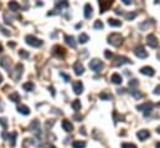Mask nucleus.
<instances>
[{"mask_svg":"<svg viewBox=\"0 0 160 148\" xmlns=\"http://www.w3.org/2000/svg\"><path fill=\"white\" fill-rule=\"evenodd\" d=\"M156 131H158V133H159V135H160V126L158 127V130H156Z\"/></svg>","mask_w":160,"mask_h":148,"instance_id":"nucleus-52","label":"nucleus"},{"mask_svg":"<svg viewBox=\"0 0 160 148\" xmlns=\"http://www.w3.org/2000/svg\"><path fill=\"white\" fill-rule=\"evenodd\" d=\"M3 108H4V106H3V103H1V101H0V110L3 111Z\"/></svg>","mask_w":160,"mask_h":148,"instance_id":"nucleus-49","label":"nucleus"},{"mask_svg":"<svg viewBox=\"0 0 160 148\" xmlns=\"http://www.w3.org/2000/svg\"><path fill=\"white\" fill-rule=\"evenodd\" d=\"M147 44H148L151 49L158 47L159 42H158V39H156V36H155L154 34H150V35H148V36H147Z\"/></svg>","mask_w":160,"mask_h":148,"instance_id":"nucleus-8","label":"nucleus"},{"mask_svg":"<svg viewBox=\"0 0 160 148\" xmlns=\"http://www.w3.org/2000/svg\"><path fill=\"white\" fill-rule=\"evenodd\" d=\"M72 147L73 148H85L86 147V143L83 141H75L72 143Z\"/></svg>","mask_w":160,"mask_h":148,"instance_id":"nucleus-27","label":"nucleus"},{"mask_svg":"<svg viewBox=\"0 0 160 148\" xmlns=\"http://www.w3.org/2000/svg\"><path fill=\"white\" fill-rule=\"evenodd\" d=\"M62 8H68V3L67 1H57L56 3V9H61Z\"/></svg>","mask_w":160,"mask_h":148,"instance_id":"nucleus-32","label":"nucleus"},{"mask_svg":"<svg viewBox=\"0 0 160 148\" xmlns=\"http://www.w3.org/2000/svg\"><path fill=\"white\" fill-rule=\"evenodd\" d=\"M153 25H154V21H153V20H147V21H144L143 24L139 25V27H140L142 30H148L149 27L153 26Z\"/></svg>","mask_w":160,"mask_h":148,"instance_id":"nucleus-20","label":"nucleus"},{"mask_svg":"<svg viewBox=\"0 0 160 148\" xmlns=\"http://www.w3.org/2000/svg\"><path fill=\"white\" fill-rule=\"evenodd\" d=\"M60 75H61L62 77H64V79H65V81H66V82H68L69 80H71V79H69V76H68V75H66V74H64V72H61Z\"/></svg>","mask_w":160,"mask_h":148,"instance_id":"nucleus-41","label":"nucleus"},{"mask_svg":"<svg viewBox=\"0 0 160 148\" xmlns=\"http://www.w3.org/2000/svg\"><path fill=\"white\" fill-rule=\"evenodd\" d=\"M134 54H135L137 57H139V59H145V57H148V52L145 51L144 46H142V45H139V46H137V47L134 49Z\"/></svg>","mask_w":160,"mask_h":148,"instance_id":"nucleus-6","label":"nucleus"},{"mask_svg":"<svg viewBox=\"0 0 160 148\" xmlns=\"http://www.w3.org/2000/svg\"><path fill=\"white\" fill-rule=\"evenodd\" d=\"M122 148H137V146L133 144V143H123Z\"/></svg>","mask_w":160,"mask_h":148,"instance_id":"nucleus-39","label":"nucleus"},{"mask_svg":"<svg viewBox=\"0 0 160 148\" xmlns=\"http://www.w3.org/2000/svg\"><path fill=\"white\" fill-rule=\"evenodd\" d=\"M129 87H137L138 85H139V82H138V80H135V79H133V80H130L129 81Z\"/></svg>","mask_w":160,"mask_h":148,"instance_id":"nucleus-36","label":"nucleus"},{"mask_svg":"<svg viewBox=\"0 0 160 148\" xmlns=\"http://www.w3.org/2000/svg\"><path fill=\"white\" fill-rule=\"evenodd\" d=\"M4 21H5V24H11L12 23V18L9 15L8 11L4 13Z\"/></svg>","mask_w":160,"mask_h":148,"instance_id":"nucleus-31","label":"nucleus"},{"mask_svg":"<svg viewBox=\"0 0 160 148\" xmlns=\"http://www.w3.org/2000/svg\"><path fill=\"white\" fill-rule=\"evenodd\" d=\"M72 108L76 111V112H78L81 110V101L80 100H75L72 102Z\"/></svg>","mask_w":160,"mask_h":148,"instance_id":"nucleus-29","label":"nucleus"},{"mask_svg":"<svg viewBox=\"0 0 160 148\" xmlns=\"http://www.w3.org/2000/svg\"><path fill=\"white\" fill-rule=\"evenodd\" d=\"M50 91H51V94H52V96H55V90H53V87H50Z\"/></svg>","mask_w":160,"mask_h":148,"instance_id":"nucleus-48","label":"nucleus"},{"mask_svg":"<svg viewBox=\"0 0 160 148\" xmlns=\"http://www.w3.org/2000/svg\"><path fill=\"white\" fill-rule=\"evenodd\" d=\"M122 1H123L124 4H126V5H130V4H132L130 0H122Z\"/></svg>","mask_w":160,"mask_h":148,"instance_id":"nucleus-45","label":"nucleus"},{"mask_svg":"<svg viewBox=\"0 0 160 148\" xmlns=\"http://www.w3.org/2000/svg\"><path fill=\"white\" fill-rule=\"evenodd\" d=\"M23 70H24V66L21 65V63H16V66H15V72H12V79L15 80V81H19L20 80V77H21L23 75Z\"/></svg>","mask_w":160,"mask_h":148,"instance_id":"nucleus-7","label":"nucleus"},{"mask_svg":"<svg viewBox=\"0 0 160 148\" xmlns=\"http://www.w3.org/2000/svg\"><path fill=\"white\" fill-rule=\"evenodd\" d=\"M154 94H155V95H160V85H159V86H156V87H155V90H154Z\"/></svg>","mask_w":160,"mask_h":148,"instance_id":"nucleus-43","label":"nucleus"},{"mask_svg":"<svg viewBox=\"0 0 160 148\" xmlns=\"http://www.w3.org/2000/svg\"><path fill=\"white\" fill-rule=\"evenodd\" d=\"M62 128H64L66 132H72L73 131V124L71 123V121H68V119H64V121H62Z\"/></svg>","mask_w":160,"mask_h":148,"instance_id":"nucleus-15","label":"nucleus"},{"mask_svg":"<svg viewBox=\"0 0 160 148\" xmlns=\"http://www.w3.org/2000/svg\"><path fill=\"white\" fill-rule=\"evenodd\" d=\"M78 40H80L81 44H86V42L89 40V36H88L87 34H81L80 38H78Z\"/></svg>","mask_w":160,"mask_h":148,"instance_id":"nucleus-30","label":"nucleus"},{"mask_svg":"<svg viewBox=\"0 0 160 148\" xmlns=\"http://www.w3.org/2000/svg\"><path fill=\"white\" fill-rule=\"evenodd\" d=\"M93 27H94V29H97V30L103 29V23H102V21H99V20H97L94 23V25H93Z\"/></svg>","mask_w":160,"mask_h":148,"instance_id":"nucleus-34","label":"nucleus"},{"mask_svg":"<svg viewBox=\"0 0 160 148\" xmlns=\"http://www.w3.org/2000/svg\"><path fill=\"white\" fill-rule=\"evenodd\" d=\"M25 41H26L27 45H30L32 47H39V46L42 45V41H41L40 39H37V38L32 36V35H27V36L25 38Z\"/></svg>","mask_w":160,"mask_h":148,"instance_id":"nucleus-2","label":"nucleus"},{"mask_svg":"<svg viewBox=\"0 0 160 148\" xmlns=\"http://www.w3.org/2000/svg\"><path fill=\"white\" fill-rule=\"evenodd\" d=\"M30 131L34 133L36 137H40L41 136V128H40V123L37 119H34L30 124Z\"/></svg>","mask_w":160,"mask_h":148,"instance_id":"nucleus-5","label":"nucleus"},{"mask_svg":"<svg viewBox=\"0 0 160 148\" xmlns=\"http://www.w3.org/2000/svg\"><path fill=\"white\" fill-rule=\"evenodd\" d=\"M108 24L110 26H114V27H118V26H121L122 23L119 20H117V19H108Z\"/></svg>","mask_w":160,"mask_h":148,"instance_id":"nucleus-26","label":"nucleus"},{"mask_svg":"<svg viewBox=\"0 0 160 148\" xmlns=\"http://www.w3.org/2000/svg\"><path fill=\"white\" fill-rule=\"evenodd\" d=\"M92 11H93V9H92L91 4H86L85 5V18H87V19L91 18L92 16Z\"/></svg>","mask_w":160,"mask_h":148,"instance_id":"nucleus-21","label":"nucleus"},{"mask_svg":"<svg viewBox=\"0 0 160 148\" xmlns=\"http://www.w3.org/2000/svg\"><path fill=\"white\" fill-rule=\"evenodd\" d=\"M18 111L20 112V113L25 115V116L30 113V108L27 107V106H25V105H19V106H18Z\"/></svg>","mask_w":160,"mask_h":148,"instance_id":"nucleus-18","label":"nucleus"},{"mask_svg":"<svg viewBox=\"0 0 160 148\" xmlns=\"http://www.w3.org/2000/svg\"><path fill=\"white\" fill-rule=\"evenodd\" d=\"M3 82V76H1V74H0V83Z\"/></svg>","mask_w":160,"mask_h":148,"instance_id":"nucleus-50","label":"nucleus"},{"mask_svg":"<svg viewBox=\"0 0 160 148\" xmlns=\"http://www.w3.org/2000/svg\"><path fill=\"white\" fill-rule=\"evenodd\" d=\"M130 94L133 95L135 98H140V97H144V95L140 92V91H137V90H133V91H130Z\"/></svg>","mask_w":160,"mask_h":148,"instance_id":"nucleus-33","label":"nucleus"},{"mask_svg":"<svg viewBox=\"0 0 160 148\" xmlns=\"http://www.w3.org/2000/svg\"><path fill=\"white\" fill-rule=\"evenodd\" d=\"M9 46L10 47H15V42H9Z\"/></svg>","mask_w":160,"mask_h":148,"instance_id":"nucleus-47","label":"nucleus"},{"mask_svg":"<svg viewBox=\"0 0 160 148\" xmlns=\"http://www.w3.org/2000/svg\"><path fill=\"white\" fill-rule=\"evenodd\" d=\"M135 16H137V13H129V14L126 15V19L127 20H133Z\"/></svg>","mask_w":160,"mask_h":148,"instance_id":"nucleus-37","label":"nucleus"},{"mask_svg":"<svg viewBox=\"0 0 160 148\" xmlns=\"http://www.w3.org/2000/svg\"><path fill=\"white\" fill-rule=\"evenodd\" d=\"M0 52H3V45L0 44Z\"/></svg>","mask_w":160,"mask_h":148,"instance_id":"nucleus-51","label":"nucleus"},{"mask_svg":"<svg viewBox=\"0 0 160 148\" xmlns=\"http://www.w3.org/2000/svg\"><path fill=\"white\" fill-rule=\"evenodd\" d=\"M137 110L142 111L145 116H148L150 112H151V110H153V103L151 102H144L142 105H138L137 106Z\"/></svg>","mask_w":160,"mask_h":148,"instance_id":"nucleus-4","label":"nucleus"},{"mask_svg":"<svg viewBox=\"0 0 160 148\" xmlns=\"http://www.w3.org/2000/svg\"><path fill=\"white\" fill-rule=\"evenodd\" d=\"M9 8H10L11 11H19L21 6H20V4L16 3V1H10L9 3Z\"/></svg>","mask_w":160,"mask_h":148,"instance_id":"nucleus-23","label":"nucleus"},{"mask_svg":"<svg viewBox=\"0 0 160 148\" xmlns=\"http://www.w3.org/2000/svg\"><path fill=\"white\" fill-rule=\"evenodd\" d=\"M149 136H150V133H149V131H147V130H140V131H138V133H137V137L140 139V141L147 139Z\"/></svg>","mask_w":160,"mask_h":148,"instance_id":"nucleus-16","label":"nucleus"},{"mask_svg":"<svg viewBox=\"0 0 160 148\" xmlns=\"http://www.w3.org/2000/svg\"><path fill=\"white\" fill-rule=\"evenodd\" d=\"M140 72H142L143 75H145V76H154V74H155L154 68L150 67V66H144V67H142V68H140Z\"/></svg>","mask_w":160,"mask_h":148,"instance_id":"nucleus-14","label":"nucleus"},{"mask_svg":"<svg viewBox=\"0 0 160 148\" xmlns=\"http://www.w3.org/2000/svg\"><path fill=\"white\" fill-rule=\"evenodd\" d=\"M98 4H99V10H101L99 13H106L112 6L113 1H99Z\"/></svg>","mask_w":160,"mask_h":148,"instance_id":"nucleus-13","label":"nucleus"},{"mask_svg":"<svg viewBox=\"0 0 160 148\" xmlns=\"http://www.w3.org/2000/svg\"><path fill=\"white\" fill-rule=\"evenodd\" d=\"M65 41H66L71 47H76V41H75V38H73V36L66 35V36H65Z\"/></svg>","mask_w":160,"mask_h":148,"instance_id":"nucleus-22","label":"nucleus"},{"mask_svg":"<svg viewBox=\"0 0 160 148\" xmlns=\"http://www.w3.org/2000/svg\"><path fill=\"white\" fill-rule=\"evenodd\" d=\"M73 71L77 76H80V75H82L83 72H85V67H83V65L80 61H76L73 63Z\"/></svg>","mask_w":160,"mask_h":148,"instance_id":"nucleus-10","label":"nucleus"},{"mask_svg":"<svg viewBox=\"0 0 160 148\" xmlns=\"http://www.w3.org/2000/svg\"><path fill=\"white\" fill-rule=\"evenodd\" d=\"M34 83L30 81V82H25L24 85H23V88L25 90V91H27V92H30V91H32L34 90Z\"/></svg>","mask_w":160,"mask_h":148,"instance_id":"nucleus-25","label":"nucleus"},{"mask_svg":"<svg viewBox=\"0 0 160 148\" xmlns=\"http://www.w3.org/2000/svg\"><path fill=\"white\" fill-rule=\"evenodd\" d=\"M72 87H73V91L76 95H81L83 92V83L81 81H75L72 82Z\"/></svg>","mask_w":160,"mask_h":148,"instance_id":"nucleus-11","label":"nucleus"},{"mask_svg":"<svg viewBox=\"0 0 160 148\" xmlns=\"http://www.w3.org/2000/svg\"><path fill=\"white\" fill-rule=\"evenodd\" d=\"M0 30L3 31V34L5 35V36H9V35H10V32H9L8 30H6V29H4V27H1V26H0Z\"/></svg>","mask_w":160,"mask_h":148,"instance_id":"nucleus-42","label":"nucleus"},{"mask_svg":"<svg viewBox=\"0 0 160 148\" xmlns=\"http://www.w3.org/2000/svg\"><path fill=\"white\" fill-rule=\"evenodd\" d=\"M41 148H56V147L51 146L50 143H46V144H42V147H41Z\"/></svg>","mask_w":160,"mask_h":148,"instance_id":"nucleus-44","label":"nucleus"},{"mask_svg":"<svg viewBox=\"0 0 160 148\" xmlns=\"http://www.w3.org/2000/svg\"><path fill=\"white\" fill-rule=\"evenodd\" d=\"M103 67H104L103 62L101 60H98V59H93V60L89 61V68L93 70L94 72H99Z\"/></svg>","mask_w":160,"mask_h":148,"instance_id":"nucleus-3","label":"nucleus"},{"mask_svg":"<svg viewBox=\"0 0 160 148\" xmlns=\"http://www.w3.org/2000/svg\"><path fill=\"white\" fill-rule=\"evenodd\" d=\"M10 59L8 57V56H5V57H3L1 60H0V65H1V67H4L6 71H10V66H9V63H10Z\"/></svg>","mask_w":160,"mask_h":148,"instance_id":"nucleus-17","label":"nucleus"},{"mask_svg":"<svg viewBox=\"0 0 160 148\" xmlns=\"http://www.w3.org/2000/svg\"><path fill=\"white\" fill-rule=\"evenodd\" d=\"M19 55L21 56V57H24V59H27V57H29V52H27V51H25V50H20Z\"/></svg>","mask_w":160,"mask_h":148,"instance_id":"nucleus-38","label":"nucleus"},{"mask_svg":"<svg viewBox=\"0 0 160 148\" xmlns=\"http://www.w3.org/2000/svg\"><path fill=\"white\" fill-rule=\"evenodd\" d=\"M18 136L16 132H12L11 135H9V141H10V146L11 147H15V138Z\"/></svg>","mask_w":160,"mask_h":148,"instance_id":"nucleus-28","label":"nucleus"},{"mask_svg":"<svg viewBox=\"0 0 160 148\" xmlns=\"http://www.w3.org/2000/svg\"><path fill=\"white\" fill-rule=\"evenodd\" d=\"M115 14H117V15H121V14H122V10L117 9V10H115Z\"/></svg>","mask_w":160,"mask_h":148,"instance_id":"nucleus-46","label":"nucleus"},{"mask_svg":"<svg viewBox=\"0 0 160 148\" xmlns=\"http://www.w3.org/2000/svg\"><path fill=\"white\" fill-rule=\"evenodd\" d=\"M156 148H160V142H159V143H156Z\"/></svg>","mask_w":160,"mask_h":148,"instance_id":"nucleus-53","label":"nucleus"},{"mask_svg":"<svg viewBox=\"0 0 160 148\" xmlns=\"http://www.w3.org/2000/svg\"><path fill=\"white\" fill-rule=\"evenodd\" d=\"M124 63H132V61L128 57H126V56H118V57H115V62H113V66L118 67V66L124 65Z\"/></svg>","mask_w":160,"mask_h":148,"instance_id":"nucleus-9","label":"nucleus"},{"mask_svg":"<svg viewBox=\"0 0 160 148\" xmlns=\"http://www.w3.org/2000/svg\"><path fill=\"white\" fill-rule=\"evenodd\" d=\"M108 42L110 45L115 46V47H119L123 44V36L121 34H118V32H113V34H110L108 36Z\"/></svg>","mask_w":160,"mask_h":148,"instance_id":"nucleus-1","label":"nucleus"},{"mask_svg":"<svg viewBox=\"0 0 160 148\" xmlns=\"http://www.w3.org/2000/svg\"><path fill=\"white\" fill-rule=\"evenodd\" d=\"M104 56H106L107 59H112L113 57V54L110 52V51H108V50H106V51H104Z\"/></svg>","mask_w":160,"mask_h":148,"instance_id":"nucleus-40","label":"nucleus"},{"mask_svg":"<svg viewBox=\"0 0 160 148\" xmlns=\"http://www.w3.org/2000/svg\"><path fill=\"white\" fill-rule=\"evenodd\" d=\"M99 98H102V100H110V98H112V95H108L106 92H102V94H99Z\"/></svg>","mask_w":160,"mask_h":148,"instance_id":"nucleus-35","label":"nucleus"},{"mask_svg":"<svg viewBox=\"0 0 160 148\" xmlns=\"http://www.w3.org/2000/svg\"><path fill=\"white\" fill-rule=\"evenodd\" d=\"M9 98H10V100L12 101V102H15V103H18L19 101H20V95L16 92V91H15V92H12V94H10L9 95Z\"/></svg>","mask_w":160,"mask_h":148,"instance_id":"nucleus-24","label":"nucleus"},{"mask_svg":"<svg viewBox=\"0 0 160 148\" xmlns=\"http://www.w3.org/2000/svg\"><path fill=\"white\" fill-rule=\"evenodd\" d=\"M158 57L160 59V50H159V52H158Z\"/></svg>","mask_w":160,"mask_h":148,"instance_id":"nucleus-54","label":"nucleus"},{"mask_svg":"<svg viewBox=\"0 0 160 148\" xmlns=\"http://www.w3.org/2000/svg\"><path fill=\"white\" fill-rule=\"evenodd\" d=\"M52 54L55 55V56H58V57H64L65 56V54H66V50L62 46H60V45H56L53 47V50H52Z\"/></svg>","mask_w":160,"mask_h":148,"instance_id":"nucleus-12","label":"nucleus"},{"mask_svg":"<svg viewBox=\"0 0 160 148\" xmlns=\"http://www.w3.org/2000/svg\"><path fill=\"white\" fill-rule=\"evenodd\" d=\"M110 81H112L113 83H115V85H121L123 80H122V76L119 74H113L112 77H110Z\"/></svg>","mask_w":160,"mask_h":148,"instance_id":"nucleus-19","label":"nucleus"},{"mask_svg":"<svg viewBox=\"0 0 160 148\" xmlns=\"http://www.w3.org/2000/svg\"><path fill=\"white\" fill-rule=\"evenodd\" d=\"M158 106H159V107H160V102H159V103H158Z\"/></svg>","mask_w":160,"mask_h":148,"instance_id":"nucleus-55","label":"nucleus"}]
</instances>
